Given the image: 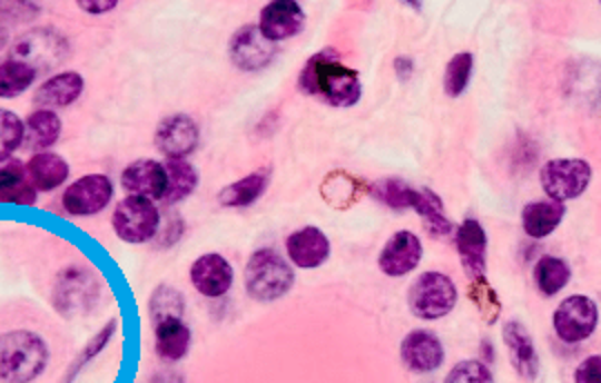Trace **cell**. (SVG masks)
Instances as JSON below:
<instances>
[{
	"label": "cell",
	"mask_w": 601,
	"mask_h": 383,
	"mask_svg": "<svg viewBox=\"0 0 601 383\" xmlns=\"http://www.w3.org/2000/svg\"><path fill=\"white\" fill-rule=\"evenodd\" d=\"M85 80L78 71H60L47 78L33 94V102L40 109H58V107H69L76 102L82 94Z\"/></svg>",
	"instance_id": "cell-22"
},
{
	"label": "cell",
	"mask_w": 601,
	"mask_h": 383,
	"mask_svg": "<svg viewBox=\"0 0 601 383\" xmlns=\"http://www.w3.org/2000/svg\"><path fill=\"white\" fill-rule=\"evenodd\" d=\"M24 176L36 192H51L69 176V163L53 151H38L24 163Z\"/></svg>",
	"instance_id": "cell-23"
},
{
	"label": "cell",
	"mask_w": 601,
	"mask_h": 383,
	"mask_svg": "<svg viewBox=\"0 0 601 383\" xmlns=\"http://www.w3.org/2000/svg\"><path fill=\"white\" fill-rule=\"evenodd\" d=\"M298 87L332 107H352L361 100L363 87L356 69L343 65L329 49L314 53L298 73Z\"/></svg>",
	"instance_id": "cell-1"
},
{
	"label": "cell",
	"mask_w": 601,
	"mask_h": 383,
	"mask_svg": "<svg viewBox=\"0 0 601 383\" xmlns=\"http://www.w3.org/2000/svg\"><path fill=\"white\" fill-rule=\"evenodd\" d=\"M189 281L198 294L207 298H218L229 292L234 283V267L223 254L207 252L191 263Z\"/></svg>",
	"instance_id": "cell-12"
},
{
	"label": "cell",
	"mask_w": 601,
	"mask_h": 383,
	"mask_svg": "<svg viewBox=\"0 0 601 383\" xmlns=\"http://www.w3.org/2000/svg\"><path fill=\"white\" fill-rule=\"evenodd\" d=\"M454 245L470 276H485L487 234L476 218H465L454 232Z\"/></svg>",
	"instance_id": "cell-20"
},
{
	"label": "cell",
	"mask_w": 601,
	"mask_h": 383,
	"mask_svg": "<svg viewBox=\"0 0 601 383\" xmlns=\"http://www.w3.org/2000/svg\"><path fill=\"white\" fill-rule=\"evenodd\" d=\"M162 165L167 174V189L162 200L167 205L185 200L198 185V171L185 158H167Z\"/></svg>",
	"instance_id": "cell-28"
},
{
	"label": "cell",
	"mask_w": 601,
	"mask_h": 383,
	"mask_svg": "<svg viewBox=\"0 0 601 383\" xmlns=\"http://www.w3.org/2000/svg\"><path fill=\"white\" fill-rule=\"evenodd\" d=\"M501 336L510 356L514 372L523 381H534L539 376V354L530 330L521 321H505L501 327Z\"/></svg>",
	"instance_id": "cell-15"
},
{
	"label": "cell",
	"mask_w": 601,
	"mask_h": 383,
	"mask_svg": "<svg viewBox=\"0 0 601 383\" xmlns=\"http://www.w3.org/2000/svg\"><path fill=\"white\" fill-rule=\"evenodd\" d=\"M65 56H67V40L58 31L49 27H40V29L27 31L24 36L16 40L11 58L22 60L31 65L36 71H40L60 62Z\"/></svg>",
	"instance_id": "cell-9"
},
{
	"label": "cell",
	"mask_w": 601,
	"mask_h": 383,
	"mask_svg": "<svg viewBox=\"0 0 601 383\" xmlns=\"http://www.w3.org/2000/svg\"><path fill=\"white\" fill-rule=\"evenodd\" d=\"M445 350L441 338L430 330H412L401 341V361L410 372L425 374L441 367Z\"/></svg>",
	"instance_id": "cell-16"
},
{
	"label": "cell",
	"mask_w": 601,
	"mask_h": 383,
	"mask_svg": "<svg viewBox=\"0 0 601 383\" xmlns=\"http://www.w3.org/2000/svg\"><path fill=\"white\" fill-rule=\"evenodd\" d=\"M267 183H269V169H256L238 178L236 183H229L227 187H223L218 194V203L223 207H247L260 198Z\"/></svg>",
	"instance_id": "cell-26"
},
{
	"label": "cell",
	"mask_w": 601,
	"mask_h": 383,
	"mask_svg": "<svg viewBox=\"0 0 601 383\" xmlns=\"http://www.w3.org/2000/svg\"><path fill=\"white\" fill-rule=\"evenodd\" d=\"M40 13V4L36 2H0V20L9 27V24H22L29 22L33 18H38Z\"/></svg>",
	"instance_id": "cell-37"
},
{
	"label": "cell",
	"mask_w": 601,
	"mask_h": 383,
	"mask_svg": "<svg viewBox=\"0 0 601 383\" xmlns=\"http://www.w3.org/2000/svg\"><path fill=\"white\" fill-rule=\"evenodd\" d=\"M303 24H305V11L298 2L274 0L260 9L256 27L263 33V38H267L269 42H278V40H287L296 36L303 29Z\"/></svg>",
	"instance_id": "cell-14"
},
{
	"label": "cell",
	"mask_w": 601,
	"mask_h": 383,
	"mask_svg": "<svg viewBox=\"0 0 601 383\" xmlns=\"http://www.w3.org/2000/svg\"><path fill=\"white\" fill-rule=\"evenodd\" d=\"M539 180L550 200L565 203L588 189L592 167L583 158H552L539 169Z\"/></svg>",
	"instance_id": "cell-6"
},
{
	"label": "cell",
	"mask_w": 601,
	"mask_h": 383,
	"mask_svg": "<svg viewBox=\"0 0 601 383\" xmlns=\"http://www.w3.org/2000/svg\"><path fill=\"white\" fill-rule=\"evenodd\" d=\"M599 323V310L597 303L585 294H572L563 298L554 314L552 325L561 341L565 343H581L592 336Z\"/></svg>",
	"instance_id": "cell-7"
},
{
	"label": "cell",
	"mask_w": 601,
	"mask_h": 383,
	"mask_svg": "<svg viewBox=\"0 0 601 383\" xmlns=\"http://www.w3.org/2000/svg\"><path fill=\"white\" fill-rule=\"evenodd\" d=\"M412 69H414V65H412V60H410L407 56H398V58L394 60V71H396V76H398L401 80H407V78L412 76Z\"/></svg>",
	"instance_id": "cell-42"
},
{
	"label": "cell",
	"mask_w": 601,
	"mask_h": 383,
	"mask_svg": "<svg viewBox=\"0 0 601 383\" xmlns=\"http://www.w3.org/2000/svg\"><path fill=\"white\" fill-rule=\"evenodd\" d=\"M456 298L459 292L454 281L443 272H423L407 289V307L423 321L447 316L454 310Z\"/></svg>",
	"instance_id": "cell-4"
},
{
	"label": "cell",
	"mask_w": 601,
	"mask_h": 383,
	"mask_svg": "<svg viewBox=\"0 0 601 383\" xmlns=\"http://www.w3.org/2000/svg\"><path fill=\"white\" fill-rule=\"evenodd\" d=\"M191 343V332L183 318H167L154 325V347L162 361H180Z\"/></svg>",
	"instance_id": "cell-25"
},
{
	"label": "cell",
	"mask_w": 601,
	"mask_h": 383,
	"mask_svg": "<svg viewBox=\"0 0 601 383\" xmlns=\"http://www.w3.org/2000/svg\"><path fill=\"white\" fill-rule=\"evenodd\" d=\"M443 383H494V376L483 361L465 359L447 372Z\"/></svg>",
	"instance_id": "cell-35"
},
{
	"label": "cell",
	"mask_w": 601,
	"mask_h": 383,
	"mask_svg": "<svg viewBox=\"0 0 601 383\" xmlns=\"http://www.w3.org/2000/svg\"><path fill=\"white\" fill-rule=\"evenodd\" d=\"M287 258L300 269L321 267L329 256V238L323 229L305 225L285 238Z\"/></svg>",
	"instance_id": "cell-17"
},
{
	"label": "cell",
	"mask_w": 601,
	"mask_h": 383,
	"mask_svg": "<svg viewBox=\"0 0 601 383\" xmlns=\"http://www.w3.org/2000/svg\"><path fill=\"white\" fill-rule=\"evenodd\" d=\"M318 192L329 207L349 209L370 192V183L356 174H349L347 169H332L321 180Z\"/></svg>",
	"instance_id": "cell-21"
},
{
	"label": "cell",
	"mask_w": 601,
	"mask_h": 383,
	"mask_svg": "<svg viewBox=\"0 0 601 383\" xmlns=\"http://www.w3.org/2000/svg\"><path fill=\"white\" fill-rule=\"evenodd\" d=\"M276 56V45L263 38L256 24H243L229 38V58L243 71L267 67Z\"/></svg>",
	"instance_id": "cell-11"
},
{
	"label": "cell",
	"mask_w": 601,
	"mask_h": 383,
	"mask_svg": "<svg viewBox=\"0 0 601 383\" xmlns=\"http://www.w3.org/2000/svg\"><path fill=\"white\" fill-rule=\"evenodd\" d=\"M24 143V122L11 109L0 107V163Z\"/></svg>",
	"instance_id": "cell-34"
},
{
	"label": "cell",
	"mask_w": 601,
	"mask_h": 383,
	"mask_svg": "<svg viewBox=\"0 0 601 383\" xmlns=\"http://www.w3.org/2000/svg\"><path fill=\"white\" fill-rule=\"evenodd\" d=\"M151 383H185L180 374H174V372H160L151 379Z\"/></svg>",
	"instance_id": "cell-43"
},
{
	"label": "cell",
	"mask_w": 601,
	"mask_h": 383,
	"mask_svg": "<svg viewBox=\"0 0 601 383\" xmlns=\"http://www.w3.org/2000/svg\"><path fill=\"white\" fill-rule=\"evenodd\" d=\"M472 65H474V58H472L470 51L454 53L447 60L445 71H443V91H445V96L459 98L467 89V82H470V76H472Z\"/></svg>",
	"instance_id": "cell-33"
},
{
	"label": "cell",
	"mask_w": 601,
	"mask_h": 383,
	"mask_svg": "<svg viewBox=\"0 0 601 383\" xmlns=\"http://www.w3.org/2000/svg\"><path fill=\"white\" fill-rule=\"evenodd\" d=\"M9 42V27L0 20V49H4Z\"/></svg>",
	"instance_id": "cell-44"
},
{
	"label": "cell",
	"mask_w": 601,
	"mask_h": 383,
	"mask_svg": "<svg viewBox=\"0 0 601 383\" xmlns=\"http://www.w3.org/2000/svg\"><path fill=\"white\" fill-rule=\"evenodd\" d=\"M116 325H118V321L116 318H111L107 325H102L100 327V332L82 347V352L78 354V359L73 361V365H69V372H67V379H71V376H76V372L87 363V361H91L96 354H100V350L109 343V338L114 336V332H116Z\"/></svg>",
	"instance_id": "cell-36"
},
{
	"label": "cell",
	"mask_w": 601,
	"mask_h": 383,
	"mask_svg": "<svg viewBox=\"0 0 601 383\" xmlns=\"http://www.w3.org/2000/svg\"><path fill=\"white\" fill-rule=\"evenodd\" d=\"M116 0H78V7L87 13H109L116 9Z\"/></svg>",
	"instance_id": "cell-41"
},
{
	"label": "cell",
	"mask_w": 601,
	"mask_h": 383,
	"mask_svg": "<svg viewBox=\"0 0 601 383\" xmlns=\"http://www.w3.org/2000/svg\"><path fill=\"white\" fill-rule=\"evenodd\" d=\"M24 180V165L20 160H2L0 163V192Z\"/></svg>",
	"instance_id": "cell-40"
},
{
	"label": "cell",
	"mask_w": 601,
	"mask_h": 383,
	"mask_svg": "<svg viewBox=\"0 0 601 383\" xmlns=\"http://www.w3.org/2000/svg\"><path fill=\"white\" fill-rule=\"evenodd\" d=\"M574 383H601V356L592 354L574 370Z\"/></svg>",
	"instance_id": "cell-39"
},
{
	"label": "cell",
	"mask_w": 601,
	"mask_h": 383,
	"mask_svg": "<svg viewBox=\"0 0 601 383\" xmlns=\"http://www.w3.org/2000/svg\"><path fill=\"white\" fill-rule=\"evenodd\" d=\"M120 183L134 196H145L149 200L162 198L167 189L165 165L154 158H138L122 169Z\"/></svg>",
	"instance_id": "cell-18"
},
{
	"label": "cell",
	"mask_w": 601,
	"mask_h": 383,
	"mask_svg": "<svg viewBox=\"0 0 601 383\" xmlns=\"http://www.w3.org/2000/svg\"><path fill=\"white\" fill-rule=\"evenodd\" d=\"M114 196V180L107 174H87L62 192V207L71 216H93L102 212Z\"/></svg>",
	"instance_id": "cell-8"
},
{
	"label": "cell",
	"mask_w": 601,
	"mask_h": 383,
	"mask_svg": "<svg viewBox=\"0 0 601 383\" xmlns=\"http://www.w3.org/2000/svg\"><path fill=\"white\" fill-rule=\"evenodd\" d=\"M534 276V285L543 296H554L559 294L572 276L570 265L559 258V256H541L532 269Z\"/></svg>",
	"instance_id": "cell-29"
},
{
	"label": "cell",
	"mask_w": 601,
	"mask_h": 383,
	"mask_svg": "<svg viewBox=\"0 0 601 383\" xmlns=\"http://www.w3.org/2000/svg\"><path fill=\"white\" fill-rule=\"evenodd\" d=\"M91 296H96V287L91 283V276L78 267H71L58 276L51 301H53L58 312H62L65 316H73L76 312H80L89 305Z\"/></svg>",
	"instance_id": "cell-19"
},
{
	"label": "cell",
	"mask_w": 601,
	"mask_h": 383,
	"mask_svg": "<svg viewBox=\"0 0 601 383\" xmlns=\"http://www.w3.org/2000/svg\"><path fill=\"white\" fill-rule=\"evenodd\" d=\"M421 256H423L421 238L414 232L401 229L392 234L387 243L383 245L378 254V269L392 278L405 276L412 269H416V265L421 263Z\"/></svg>",
	"instance_id": "cell-13"
},
{
	"label": "cell",
	"mask_w": 601,
	"mask_h": 383,
	"mask_svg": "<svg viewBox=\"0 0 601 383\" xmlns=\"http://www.w3.org/2000/svg\"><path fill=\"white\" fill-rule=\"evenodd\" d=\"M245 289L256 301H276L294 285V267L272 247L256 249L243 269Z\"/></svg>",
	"instance_id": "cell-3"
},
{
	"label": "cell",
	"mask_w": 601,
	"mask_h": 383,
	"mask_svg": "<svg viewBox=\"0 0 601 383\" xmlns=\"http://www.w3.org/2000/svg\"><path fill=\"white\" fill-rule=\"evenodd\" d=\"M38 71L16 58L0 60V98H13L20 96L31 87Z\"/></svg>",
	"instance_id": "cell-30"
},
{
	"label": "cell",
	"mask_w": 601,
	"mask_h": 383,
	"mask_svg": "<svg viewBox=\"0 0 601 383\" xmlns=\"http://www.w3.org/2000/svg\"><path fill=\"white\" fill-rule=\"evenodd\" d=\"M563 216H565L563 203H556L550 198L532 200L521 212V225L530 238H545L559 227Z\"/></svg>",
	"instance_id": "cell-24"
},
{
	"label": "cell",
	"mask_w": 601,
	"mask_h": 383,
	"mask_svg": "<svg viewBox=\"0 0 601 383\" xmlns=\"http://www.w3.org/2000/svg\"><path fill=\"white\" fill-rule=\"evenodd\" d=\"M198 134V122L189 114H169L158 122L154 143L167 158H185L196 149Z\"/></svg>",
	"instance_id": "cell-10"
},
{
	"label": "cell",
	"mask_w": 601,
	"mask_h": 383,
	"mask_svg": "<svg viewBox=\"0 0 601 383\" xmlns=\"http://www.w3.org/2000/svg\"><path fill=\"white\" fill-rule=\"evenodd\" d=\"M49 361V347L33 330H9L0 334V381L29 383L38 379Z\"/></svg>",
	"instance_id": "cell-2"
},
{
	"label": "cell",
	"mask_w": 601,
	"mask_h": 383,
	"mask_svg": "<svg viewBox=\"0 0 601 383\" xmlns=\"http://www.w3.org/2000/svg\"><path fill=\"white\" fill-rule=\"evenodd\" d=\"M62 131V122L56 111L51 109H36L24 120V143L31 149H45L51 147Z\"/></svg>",
	"instance_id": "cell-27"
},
{
	"label": "cell",
	"mask_w": 601,
	"mask_h": 383,
	"mask_svg": "<svg viewBox=\"0 0 601 383\" xmlns=\"http://www.w3.org/2000/svg\"><path fill=\"white\" fill-rule=\"evenodd\" d=\"M465 294L474 303V307L479 310L483 323L494 325L499 321L501 298H499L496 289L490 285V281L485 276H472L467 287H465Z\"/></svg>",
	"instance_id": "cell-31"
},
{
	"label": "cell",
	"mask_w": 601,
	"mask_h": 383,
	"mask_svg": "<svg viewBox=\"0 0 601 383\" xmlns=\"http://www.w3.org/2000/svg\"><path fill=\"white\" fill-rule=\"evenodd\" d=\"M38 200V192L31 187V183L27 180H20L7 189L0 192V203H13V205H33Z\"/></svg>",
	"instance_id": "cell-38"
},
{
	"label": "cell",
	"mask_w": 601,
	"mask_h": 383,
	"mask_svg": "<svg viewBox=\"0 0 601 383\" xmlns=\"http://www.w3.org/2000/svg\"><path fill=\"white\" fill-rule=\"evenodd\" d=\"M158 225H160V212L156 203L145 196H134V194L125 196L111 214V227L116 236L131 245H140L154 238V234L158 232Z\"/></svg>",
	"instance_id": "cell-5"
},
{
	"label": "cell",
	"mask_w": 601,
	"mask_h": 383,
	"mask_svg": "<svg viewBox=\"0 0 601 383\" xmlns=\"http://www.w3.org/2000/svg\"><path fill=\"white\" fill-rule=\"evenodd\" d=\"M185 314V296L171 285H158L149 296V318L151 325L167 318H183Z\"/></svg>",
	"instance_id": "cell-32"
}]
</instances>
